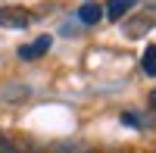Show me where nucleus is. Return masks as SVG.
<instances>
[{
  "label": "nucleus",
  "instance_id": "obj_1",
  "mask_svg": "<svg viewBox=\"0 0 156 153\" xmlns=\"http://www.w3.org/2000/svg\"><path fill=\"white\" fill-rule=\"evenodd\" d=\"M28 22H31L28 9H22V6H0V28L22 31V28H28Z\"/></svg>",
  "mask_w": 156,
  "mask_h": 153
},
{
  "label": "nucleus",
  "instance_id": "obj_2",
  "mask_svg": "<svg viewBox=\"0 0 156 153\" xmlns=\"http://www.w3.org/2000/svg\"><path fill=\"white\" fill-rule=\"evenodd\" d=\"M47 50H50V37L44 34V37H37V41L19 47V56H22V59H37V56H44Z\"/></svg>",
  "mask_w": 156,
  "mask_h": 153
},
{
  "label": "nucleus",
  "instance_id": "obj_3",
  "mask_svg": "<svg viewBox=\"0 0 156 153\" xmlns=\"http://www.w3.org/2000/svg\"><path fill=\"white\" fill-rule=\"evenodd\" d=\"M78 19H81L84 25H97V22L103 19V9H100L97 3H84L81 9H78Z\"/></svg>",
  "mask_w": 156,
  "mask_h": 153
},
{
  "label": "nucleus",
  "instance_id": "obj_4",
  "mask_svg": "<svg viewBox=\"0 0 156 153\" xmlns=\"http://www.w3.org/2000/svg\"><path fill=\"white\" fill-rule=\"evenodd\" d=\"M134 6V0H109V9H106V16L112 19V22H119L122 16H125V12L128 9H131Z\"/></svg>",
  "mask_w": 156,
  "mask_h": 153
},
{
  "label": "nucleus",
  "instance_id": "obj_5",
  "mask_svg": "<svg viewBox=\"0 0 156 153\" xmlns=\"http://www.w3.org/2000/svg\"><path fill=\"white\" fill-rule=\"evenodd\" d=\"M144 72L156 75V47H147V53H144Z\"/></svg>",
  "mask_w": 156,
  "mask_h": 153
},
{
  "label": "nucleus",
  "instance_id": "obj_6",
  "mask_svg": "<svg viewBox=\"0 0 156 153\" xmlns=\"http://www.w3.org/2000/svg\"><path fill=\"white\" fill-rule=\"evenodd\" d=\"M150 103H153V106H156V91H153V94H150Z\"/></svg>",
  "mask_w": 156,
  "mask_h": 153
}]
</instances>
